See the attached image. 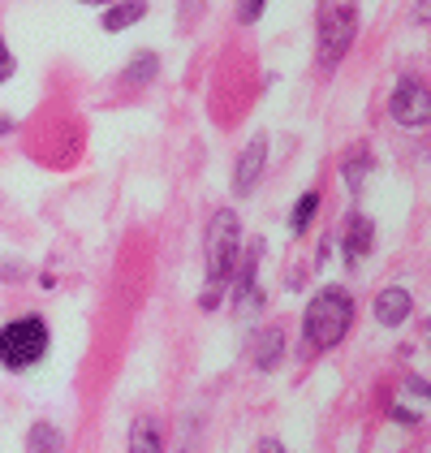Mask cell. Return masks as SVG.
Masks as SVG:
<instances>
[{
	"label": "cell",
	"instance_id": "1",
	"mask_svg": "<svg viewBox=\"0 0 431 453\" xmlns=\"http://www.w3.org/2000/svg\"><path fill=\"white\" fill-rule=\"evenodd\" d=\"M238 259H242V220H238V211L233 208H216L212 220H208V234H203V294H199V307L203 311H216L220 307V298H224V289H229V280H233V268H238Z\"/></svg>",
	"mask_w": 431,
	"mask_h": 453
},
{
	"label": "cell",
	"instance_id": "2",
	"mask_svg": "<svg viewBox=\"0 0 431 453\" xmlns=\"http://www.w3.org/2000/svg\"><path fill=\"white\" fill-rule=\"evenodd\" d=\"M350 324H354V298H350L345 285H323V289H315V298L302 311L306 346H315V349H336L345 342Z\"/></svg>",
	"mask_w": 431,
	"mask_h": 453
},
{
	"label": "cell",
	"instance_id": "3",
	"mask_svg": "<svg viewBox=\"0 0 431 453\" xmlns=\"http://www.w3.org/2000/svg\"><path fill=\"white\" fill-rule=\"evenodd\" d=\"M359 0H320L315 4V48H320V65L328 73L350 57V48L359 39Z\"/></svg>",
	"mask_w": 431,
	"mask_h": 453
},
{
	"label": "cell",
	"instance_id": "4",
	"mask_svg": "<svg viewBox=\"0 0 431 453\" xmlns=\"http://www.w3.org/2000/svg\"><path fill=\"white\" fill-rule=\"evenodd\" d=\"M48 349H52V333H48L43 315L26 311L18 319L0 324V367L4 372H13V376L31 372V367H39L48 358Z\"/></svg>",
	"mask_w": 431,
	"mask_h": 453
},
{
	"label": "cell",
	"instance_id": "5",
	"mask_svg": "<svg viewBox=\"0 0 431 453\" xmlns=\"http://www.w3.org/2000/svg\"><path fill=\"white\" fill-rule=\"evenodd\" d=\"M389 112L401 130H423L431 117V100H427V87L414 78V73H401L393 82V96H389Z\"/></svg>",
	"mask_w": 431,
	"mask_h": 453
},
{
	"label": "cell",
	"instance_id": "6",
	"mask_svg": "<svg viewBox=\"0 0 431 453\" xmlns=\"http://www.w3.org/2000/svg\"><path fill=\"white\" fill-rule=\"evenodd\" d=\"M259 250H263V242H254L251 255H246V259H238V268H233V315H238V319H251V315L263 311V289H259Z\"/></svg>",
	"mask_w": 431,
	"mask_h": 453
},
{
	"label": "cell",
	"instance_id": "7",
	"mask_svg": "<svg viewBox=\"0 0 431 453\" xmlns=\"http://www.w3.org/2000/svg\"><path fill=\"white\" fill-rule=\"evenodd\" d=\"M263 165H268V134H254L233 165V195H251L263 177Z\"/></svg>",
	"mask_w": 431,
	"mask_h": 453
},
{
	"label": "cell",
	"instance_id": "8",
	"mask_svg": "<svg viewBox=\"0 0 431 453\" xmlns=\"http://www.w3.org/2000/svg\"><path fill=\"white\" fill-rule=\"evenodd\" d=\"M410 311H414V298H410L405 285H384L375 294V303H371V315H375L380 328H401L410 319Z\"/></svg>",
	"mask_w": 431,
	"mask_h": 453
},
{
	"label": "cell",
	"instance_id": "9",
	"mask_svg": "<svg viewBox=\"0 0 431 453\" xmlns=\"http://www.w3.org/2000/svg\"><path fill=\"white\" fill-rule=\"evenodd\" d=\"M371 246H375V225H371V216H350L345 220V234H341V255H345V268H359L362 259L371 255Z\"/></svg>",
	"mask_w": 431,
	"mask_h": 453
},
{
	"label": "cell",
	"instance_id": "10",
	"mask_svg": "<svg viewBox=\"0 0 431 453\" xmlns=\"http://www.w3.org/2000/svg\"><path fill=\"white\" fill-rule=\"evenodd\" d=\"M143 18H147V0H112L104 9V18H100V27H104L108 35H121L134 22H143Z\"/></svg>",
	"mask_w": 431,
	"mask_h": 453
},
{
	"label": "cell",
	"instance_id": "11",
	"mask_svg": "<svg viewBox=\"0 0 431 453\" xmlns=\"http://www.w3.org/2000/svg\"><path fill=\"white\" fill-rule=\"evenodd\" d=\"M281 354H285V328H263L254 333V367L259 372H276L281 367Z\"/></svg>",
	"mask_w": 431,
	"mask_h": 453
},
{
	"label": "cell",
	"instance_id": "12",
	"mask_svg": "<svg viewBox=\"0 0 431 453\" xmlns=\"http://www.w3.org/2000/svg\"><path fill=\"white\" fill-rule=\"evenodd\" d=\"M130 453H164V432L155 415H139L130 423Z\"/></svg>",
	"mask_w": 431,
	"mask_h": 453
},
{
	"label": "cell",
	"instance_id": "13",
	"mask_svg": "<svg viewBox=\"0 0 431 453\" xmlns=\"http://www.w3.org/2000/svg\"><path fill=\"white\" fill-rule=\"evenodd\" d=\"M375 169V160H371V147L367 142H359V147H350L345 151V165H341V177H345V186H350V195H359L362 181H367V173Z\"/></svg>",
	"mask_w": 431,
	"mask_h": 453
},
{
	"label": "cell",
	"instance_id": "14",
	"mask_svg": "<svg viewBox=\"0 0 431 453\" xmlns=\"http://www.w3.org/2000/svg\"><path fill=\"white\" fill-rule=\"evenodd\" d=\"M320 203H323L320 190H302V199H298L293 211H289V234H293V238H302V234L311 229V220L320 216Z\"/></svg>",
	"mask_w": 431,
	"mask_h": 453
},
{
	"label": "cell",
	"instance_id": "15",
	"mask_svg": "<svg viewBox=\"0 0 431 453\" xmlns=\"http://www.w3.org/2000/svg\"><path fill=\"white\" fill-rule=\"evenodd\" d=\"M160 73V57L155 52H134V61L121 70V87H147Z\"/></svg>",
	"mask_w": 431,
	"mask_h": 453
},
{
	"label": "cell",
	"instance_id": "16",
	"mask_svg": "<svg viewBox=\"0 0 431 453\" xmlns=\"http://www.w3.org/2000/svg\"><path fill=\"white\" fill-rule=\"evenodd\" d=\"M26 449L31 453H61L65 449V436H61V427L57 423H31V432H26Z\"/></svg>",
	"mask_w": 431,
	"mask_h": 453
},
{
	"label": "cell",
	"instance_id": "17",
	"mask_svg": "<svg viewBox=\"0 0 431 453\" xmlns=\"http://www.w3.org/2000/svg\"><path fill=\"white\" fill-rule=\"evenodd\" d=\"M263 9H268V0H238V22H242V27H254V22L263 18Z\"/></svg>",
	"mask_w": 431,
	"mask_h": 453
},
{
	"label": "cell",
	"instance_id": "18",
	"mask_svg": "<svg viewBox=\"0 0 431 453\" xmlns=\"http://www.w3.org/2000/svg\"><path fill=\"white\" fill-rule=\"evenodd\" d=\"M13 70H18V61H13L9 43H4V35H0V82H9V78H13Z\"/></svg>",
	"mask_w": 431,
	"mask_h": 453
},
{
	"label": "cell",
	"instance_id": "19",
	"mask_svg": "<svg viewBox=\"0 0 431 453\" xmlns=\"http://www.w3.org/2000/svg\"><path fill=\"white\" fill-rule=\"evenodd\" d=\"M0 280H26V264L22 259H4L0 264Z\"/></svg>",
	"mask_w": 431,
	"mask_h": 453
},
{
	"label": "cell",
	"instance_id": "20",
	"mask_svg": "<svg viewBox=\"0 0 431 453\" xmlns=\"http://www.w3.org/2000/svg\"><path fill=\"white\" fill-rule=\"evenodd\" d=\"M389 418H397V423H405V427H414L419 423V411H405V406H389Z\"/></svg>",
	"mask_w": 431,
	"mask_h": 453
},
{
	"label": "cell",
	"instance_id": "21",
	"mask_svg": "<svg viewBox=\"0 0 431 453\" xmlns=\"http://www.w3.org/2000/svg\"><path fill=\"white\" fill-rule=\"evenodd\" d=\"M199 9H203V0H190V4L181 0V9H178V22H181V27H190V18H199Z\"/></svg>",
	"mask_w": 431,
	"mask_h": 453
},
{
	"label": "cell",
	"instance_id": "22",
	"mask_svg": "<svg viewBox=\"0 0 431 453\" xmlns=\"http://www.w3.org/2000/svg\"><path fill=\"white\" fill-rule=\"evenodd\" d=\"M254 453H289L285 445H281V436H263V441H259V449Z\"/></svg>",
	"mask_w": 431,
	"mask_h": 453
},
{
	"label": "cell",
	"instance_id": "23",
	"mask_svg": "<svg viewBox=\"0 0 431 453\" xmlns=\"http://www.w3.org/2000/svg\"><path fill=\"white\" fill-rule=\"evenodd\" d=\"M405 388H410L414 397H427V393H431V388H427V380H423V376H410V380H405Z\"/></svg>",
	"mask_w": 431,
	"mask_h": 453
},
{
	"label": "cell",
	"instance_id": "24",
	"mask_svg": "<svg viewBox=\"0 0 431 453\" xmlns=\"http://www.w3.org/2000/svg\"><path fill=\"white\" fill-rule=\"evenodd\" d=\"M431 9H427V0H419V4H414V27H423V18H427Z\"/></svg>",
	"mask_w": 431,
	"mask_h": 453
},
{
	"label": "cell",
	"instance_id": "25",
	"mask_svg": "<svg viewBox=\"0 0 431 453\" xmlns=\"http://www.w3.org/2000/svg\"><path fill=\"white\" fill-rule=\"evenodd\" d=\"M13 126H18V121H13V117L4 112V117H0V139H4V134H13Z\"/></svg>",
	"mask_w": 431,
	"mask_h": 453
},
{
	"label": "cell",
	"instance_id": "26",
	"mask_svg": "<svg viewBox=\"0 0 431 453\" xmlns=\"http://www.w3.org/2000/svg\"><path fill=\"white\" fill-rule=\"evenodd\" d=\"M78 4H112V0H78Z\"/></svg>",
	"mask_w": 431,
	"mask_h": 453
}]
</instances>
